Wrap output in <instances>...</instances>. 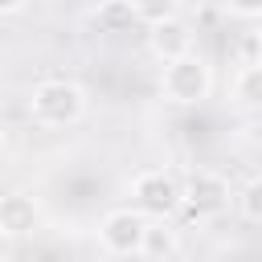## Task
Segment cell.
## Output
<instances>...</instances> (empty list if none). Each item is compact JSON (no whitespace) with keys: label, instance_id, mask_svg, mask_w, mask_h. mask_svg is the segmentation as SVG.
I'll return each mask as SVG.
<instances>
[{"label":"cell","instance_id":"obj_9","mask_svg":"<svg viewBox=\"0 0 262 262\" xmlns=\"http://www.w3.org/2000/svg\"><path fill=\"white\" fill-rule=\"evenodd\" d=\"M229 98L237 106L254 111L258 98H262V66H237V74L229 78Z\"/></svg>","mask_w":262,"mask_h":262},{"label":"cell","instance_id":"obj_12","mask_svg":"<svg viewBox=\"0 0 262 262\" xmlns=\"http://www.w3.org/2000/svg\"><path fill=\"white\" fill-rule=\"evenodd\" d=\"M25 8H29L25 0H0V16H20Z\"/></svg>","mask_w":262,"mask_h":262},{"label":"cell","instance_id":"obj_2","mask_svg":"<svg viewBox=\"0 0 262 262\" xmlns=\"http://www.w3.org/2000/svg\"><path fill=\"white\" fill-rule=\"evenodd\" d=\"M160 94L172 106H201L213 94V66L192 49L176 61H164L160 70Z\"/></svg>","mask_w":262,"mask_h":262},{"label":"cell","instance_id":"obj_11","mask_svg":"<svg viewBox=\"0 0 262 262\" xmlns=\"http://www.w3.org/2000/svg\"><path fill=\"white\" fill-rule=\"evenodd\" d=\"M233 209H237V217H242L246 225H258V221H262V180H258V176H250V180L233 192Z\"/></svg>","mask_w":262,"mask_h":262},{"label":"cell","instance_id":"obj_3","mask_svg":"<svg viewBox=\"0 0 262 262\" xmlns=\"http://www.w3.org/2000/svg\"><path fill=\"white\" fill-rule=\"evenodd\" d=\"M127 196H131V209L147 221H168L176 209H180V180L164 168H143L131 176L127 184Z\"/></svg>","mask_w":262,"mask_h":262},{"label":"cell","instance_id":"obj_7","mask_svg":"<svg viewBox=\"0 0 262 262\" xmlns=\"http://www.w3.org/2000/svg\"><path fill=\"white\" fill-rule=\"evenodd\" d=\"M41 225V205L29 192H0V237H29Z\"/></svg>","mask_w":262,"mask_h":262},{"label":"cell","instance_id":"obj_13","mask_svg":"<svg viewBox=\"0 0 262 262\" xmlns=\"http://www.w3.org/2000/svg\"><path fill=\"white\" fill-rule=\"evenodd\" d=\"M4 139H8V135H4V123H0V151H4Z\"/></svg>","mask_w":262,"mask_h":262},{"label":"cell","instance_id":"obj_10","mask_svg":"<svg viewBox=\"0 0 262 262\" xmlns=\"http://www.w3.org/2000/svg\"><path fill=\"white\" fill-rule=\"evenodd\" d=\"M94 20H98V29H106V33H127V29L135 25V4H131V0L98 4V8H94Z\"/></svg>","mask_w":262,"mask_h":262},{"label":"cell","instance_id":"obj_4","mask_svg":"<svg viewBox=\"0 0 262 262\" xmlns=\"http://www.w3.org/2000/svg\"><path fill=\"white\" fill-rule=\"evenodd\" d=\"M180 209L196 221L205 217H221L225 209H233V188L221 172L213 168H192L184 180H180Z\"/></svg>","mask_w":262,"mask_h":262},{"label":"cell","instance_id":"obj_1","mask_svg":"<svg viewBox=\"0 0 262 262\" xmlns=\"http://www.w3.org/2000/svg\"><path fill=\"white\" fill-rule=\"evenodd\" d=\"M29 115L37 127H74L86 115V90L70 78H41L29 90Z\"/></svg>","mask_w":262,"mask_h":262},{"label":"cell","instance_id":"obj_8","mask_svg":"<svg viewBox=\"0 0 262 262\" xmlns=\"http://www.w3.org/2000/svg\"><path fill=\"white\" fill-rule=\"evenodd\" d=\"M176 254H180V237H176V229H172L168 221H147L139 258H147V262H172Z\"/></svg>","mask_w":262,"mask_h":262},{"label":"cell","instance_id":"obj_6","mask_svg":"<svg viewBox=\"0 0 262 262\" xmlns=\"http://www.w3.org/2000/svg\"><path fill=\"white\" fill-rule=\"evenodd\" d=\"M192 41H196V29L180 12L168 16V20H160V25H147V49L160 61H176V57L192 53Z\"/></svg>","mask_w":262,"mask_h":262},{"label":"cell","instance_id":"obj_5","mask_svg":"<svg viewBox=\"0 0 262 262\" xmlns=\"http://www.w3.org/2000/svg\"><path fill=\"white\" fill-rule=\"evenodd\" d=\"M143 233H147V217H139L131 205H119L98 221V246L115 258H139Z\"/></svg>","mask_w":262,"mask_h":262}]
</instances>
